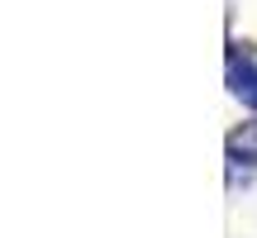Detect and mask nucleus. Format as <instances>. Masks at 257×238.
Masks as SVG:
<instances>
[{
  "mask_svg": "<svg viewBox=\"0 0 257 238\" xmlns=\"http://www.w3.org/2000/svg\"><path fill=\"white\" fill-rule=\"evenodd\" d=\"M252 172H257V119H248L229 134V181L238 186V176L252 181Z\"/></svg>",
  "mask_w": 257,
  "mask_h": 238,
  "instance_id": "1",
  "label": "nucleus"
},
{
  "mask_svg": "<svg viewBox=\"0 0 257 238\" xmlns=\"http://www.w3.org/2000/svg\"><path fill=\"white\" fill-rule=\"evenodd\" d=\"M229 86L248 110H257V57L252 53H243V48L229 53Z\"/></svg>",
  "mask_w": 257,
  "mask_h": 238,
  "instance_id": "2",
  "label": "nucleus"
}]
</instances>
